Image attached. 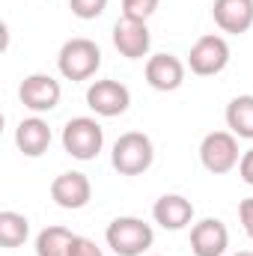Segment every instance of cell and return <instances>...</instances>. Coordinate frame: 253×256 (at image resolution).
<instances>
[{"label":"cell","instance_id":"cell-4","mask_svg":"<svg viewBox=\"0 0 253 256\" xmlns=\"http://www.w3.org/2000/svg\"><path fill=\"white\" fill-rule=\"evenodd\" d=\"M200 161L212 176H224V173L236 170L242 161L238 137L232 131H208L200 143Z\"/></svg>","mask_w":253,"mask_h":256},{"label":"cell","instance_id":"cell-23","mask_svg":"<svg viewBox=\"0 0 253 256\" xmlns=\"http://www.w3.org/2000/svg\"><path fill=\"white\" fill-rule=\"evenodd\" d=\"M238 176H242V182H244V185H250V188H253V149L242 152V161H238Z\"/></svg>","mask_w":253,"mask_h":256},{"label":"cell","instance_id":"cell-15","mask_svg":"<svg viewBox=\"0 0 253 256\" xmlns=\"http://www.w3.org/2000/svg\"><path fill=\"white\" fill-rule=\"evenodd\" d=\"M51 126L42 120V116H30V120H21L18 128H15V146L21 155L27 158H39L48 152L51 146Z\"/></svg>","mask_w":253,"mask_h":256},{"label":"cell","instance_id":"cell-9","mask_svg":"<svg viewBox=\"0 0 253 256\" xmlns=\"http://www.w3.org/2000/svg\"><path fill=\"white\" fill-rule=\"evenodd\" d=\"M51 200H54L60 208H68V212L84 208V206L92 200V182H90V176H86V173H78V170L60 173V176L51 182Z\"/></svg>","mask_w":253,"mask_h":256},{"label":"cell","instance_id":"cell-16","mask_svg":"<svg viewBox=\"0 0 253 256\" xmlns=\"http://www.w3.org/2000/svg\"><path fill=\"white\" fill-rule=\"evenodd\" d=\"M226 128L242 137V140H253V96H236L226 104Z\"/></svg>","mask_w":253,"mask_h":256},{"label":"cell","instance_id":"cell-21","mask_svg":"<svg viewBox=\"0 0 253 256\" xmlns=\"http://www.w3.org/2000/svg\"><path fill=\"white\" fill-rule=\"evenodd\" d=\"M68 256H104V250H102L92 238H86V236H74Z\"/></svg>","mask_w":253,"mask_h":256},{"label":"cell","instance_id":"cell-8","mask_svg":"<svg viewBox=\"0 0 253 256\" xmlns=\"http://www.w3.org/2000/svg\"><path fill=\"white\" fill-rule=\"evenodd\" d=\"M18 98H21V104H24L27 110H33V114H48V110H54V108L60 104L63 86H60L57 78L36 72V74H27V78L21 80Z\"/></svg>","mask_w":253,"mask_h":256},{"label":"cell","instance_id":"cell-11","mask_svg":"<svg viewBox=\"0 0 253 256\" xmlns=\"http://www.w3.org/2000/svg\"><path fill=\"white\" fill-rule=\"evenodd\" d=\"M114 48L128 57V60H143L149 57L152 48V33L146 27V21H131V18H120L114 24Z\"/></svg>","mask_w":253,"mask_h":256},{"label":"cell","instance_id":"cell-22","mask_svg":"<svg viewBox=\"0 0 253 256\" xmlns=\"http://www.w3.org/2000/svg\"><path fill=\"white\" fill-rule=\"evenodd\" d=\"M238 220H242V226H244L248 238L253 242V196H248V200H242V202H238Z\"/></svg>","mask_w":253,"mask_h":256},{"label":"cell","instance_id":"cell-13","mask_svg":"<svg viewBox=\"0 0 253 256\" xmlns=\"http://www.w3.org/2000/svg\"><path fill=\"white\" fill-rule=\"evenodd\" d=\"M152 218L158 226L170 230V232H179L194 224V202L182 194H164L155 200L152 206Z\"/></svg>","mask_w":253,"mask_h":256},{"label":"cell","instance_id":"cell-12","mask_svg":"<svg viewBox=\"0 0 253 256\" xmlns=\"http://www.w3.org/2000/svg\"><path fill=\"white\" fill-rule=\"evenodd\" d=\"M146 84L158 92H173L185 84V63L176 54H152L146 60Z\"/></svg>","mask_w":253,"mask_h":256},{"label":"cell","instance_id":"cell-7","mask_svg":"<svg viewBox=\"0 0 253 256\" xmlns=\"http://www.w3.org/2000/svg\"><path fill=\"white\" fill-rule=\"evenodd\" d=\"M131 104V92H128L126 84L114 80V78H104V80H92L86 86V108L96 114V116H104V120H114V116H122Z\"/></svg>","mask_w":253,"mask_h":256},{"label":"cell","instance_id":"cell-5","mask_svg":"<svg viewBox=\"0 0 253 256\" xmlns=\"http://www.w3.org/2000/svg\"><path fill=\"white\" fill-rule=\"evenodd\" d=\"M104 146V128L98 126V120L92 116H74L63 128V149L78 158V161H92L98 158Z\"/></svg>","mask_w":253,"mask_h":256},{"label":"cell","instance_id":"cell-10","mask_svg":"<svg viewBox=\"0 0 253 256\" xmlns=\"http://www.w3.org/2000/svg\"><path fill=\"white\" fill-rule=\"evenodd\" d=\"M230 248V230L218 218H202L190 226V254L194 256H224Z\"/></svg>","mask_w":253,"mask_h":256},{"label":"cell","instance_id":"cell-14","mask_svg":"<svg viewBox=\"0 0 253 256\" xmlns=\"http://www.w3.org/2000/svg\"><path fill=\"white\" fill-rule=\"evenodd\" d=\"M212 18L224 33L242 36L253 27V0H214Z\"/></svg>","mask_w":253,"mask_h":256},{"label":"cell","instance_id":"cell-19","mask_svg":"<svg viewBox=\"0 0 253 256\" xmlns=\"http://www.w3.org/2000/svg\"><path fill=\"white\" fill-rule=\"evenodd\" d=\"M161 6V0H122V18L131 21H149L155 15V9Z\"/></svg>","mask_w":253,"mask_h":256},{"label":"cell","instance_id":"cell-2","mask_svg":"<svg viewBox=\"0 0 253 256\" xmlns=\"http://www.w3.org/2000/svg\"><path fill=\"white\" fill-rule=\"evenodd\" d=\"M152 161H155V146L143 131H126L116 137L110 164L120 176H140L152 167Z\"/></svg>","mask_w":253,"mask_h":256},{"label":"cell","instance_id":"cell-3","mask_svg":"<svg viewBox=\"0 0 253 256\" xmlns=\"http://www.w3.org/2000/svg\"><path fill=\"white\" fill-rule=\"evenodd\" d=\"M57 68L66 80L78 84V80H90L98 68H102V48L86 39V36H78V39H68L60 54H57Z\"/></svg>","mask_w":253,"mask_h":256},{"label":"cell","instance_id":"cell-20","mask_svg":"<svg viewBox=\"0 0 253 256\" xmlns=\"http://www.w3.org/2000/svg\"><path fill=\"white\" fill-rule=\"evenodd\" d=\"M68 9H72V15L80 18V21H96L98 15H104L108 0H68Z\"/></svg>","mask_w":253,"mask_h":256},{"label":"cell","instance_id":"cell-17","mask_svg":"<svg viewBox=\"0 0 253 256\" xmlns=\"http://www.w3.org/2000/svg\"><path fill=\"white\" fill-rule=\"evenodd\" d=\"M74 242V232L68 226H45L36 236V256H68Z\"/></svg>","mask_w":253,"mask_h":256},{"label":"cell","instance_id":"cell-6","mask_svg":"<svg viewBox=\"0 0 253 256\" xmlns=\"http://www.w3.org/2000/svg\"><path fill=\"white\" fill-rule=\"evenodd\" d=\"M230 66V42L218 33H206L190 45L188 68L200 78H214Z\"/></svg>","mask_w":253,"mask_h":256},{"label":"cell","instance_id":"cell-1","mask_svg":"<svg viewBox=\"0 0 253 256\" xmlns=\"http://www.w3.org/2000/svg\"><path fill=\"white\" fill-rule=\"evenodd\" d=\"M104 242L116 256H143L155 244V230L140 218H114L104 230Z\"/></svg>","mask_w":253,"mask_h":256},{"label":"cell","instance_id":"cell-18","mask_svg":"<svg viewBox=\"0 0 253 256\" xmlns=\"http://www.w3.org/2000/svg\"><path fill=\"white\" fill-rule=\"evenodd\" d=\"M27 236H30V220H27L24 214H18V212H12V208L0 212V244H3L6 250L21 248V244L27 242Z\"/></svg>","mask_w":253,"mask_h":256},{"label":"cell","instance_id":"cell-24","mask_svg":"<svg viewBox=\"0 0 253 256\" xmlns=\"http://www.w3.org/2000/svg\"><path fill=\"white\" fill-rule=\"evenodd\" d=\"M232 256H253V250H238V254H232Z\"/></svg>","mask_w":253,"mask_h":256}]
</instances>
